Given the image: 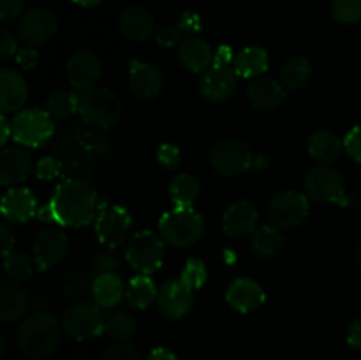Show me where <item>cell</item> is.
<instances>
[{
	"label": "cell",
	"mask_w": 361,
	"mask_h": 360,
	"mask_svg": "<svg viewBox=\"0 0 361 360\" xmlns=\"http://www.w3.org/2000/svg\"><path fill=\"white\" fill-rule=\"evenodd\" d=\"M99 196L88 184L67 179L55 189L51 201L37 212L39 219L56 221L69 228L90 224L99 215Z\"/></svg>",
	"instance_id": "cell-1"
},
{
	"label": "cell",
	"mask_w": 361,
	"mask_h": 360,
	"mask_svg": "<svg viewBox=\"0 0 361 360\" xmlns=\"http://www.w3.org/2000/svg\"><path fill=\"white\" fill-rule=\"evenodd\" d=\"M16 342L27 359H48L60 344V323L51 313L39 311L20 325Z\"/></svg>",
	"instance_id": "cell-2"
},
{
	"label": "cell",
	"mask_w": 361,
	"mask_h": 360,
	"mask_svg": "<svg viewBox=\"0 0 361 360\" xmlns=\"http://www.w3.org/2000/svg\"><path fill=\"white\" fill-rule=\"evenodd\" d=\"M204 219L194 208H173L159 221V235L171 247H190L203 236Z\"/></svg>",
	"instance_id": "cell-3"
},
{
	"label": "cell",
	"mask_w": 361,
	"mask_h": 360,
	"mask_svg": "<svg viewBox=\"0 0 361 360\" xmlns=\"http://www.w3.org/2000/svg\"><path fill=\"white\" fill-rule=\"evenodd\" d=\"M78 113L94 127H111L122 115V101L109 88H90L80 94Z\"/></svg>",
	"instance_id": "cell-4"
},
{
	"label": "cell",
	"mask_w": 361,
	"mask_h": 360,
	"mask_svg": "<svg viewBox=\"0 0 361 360\" xmlns=\"http://www.w3.org/2000/svg\"><path fill=\"white\" fill-rule=\"evenodd\" d=\"M106 318L95 302H76L66 311L62 328L74 341H88L104 334Z\"/></svg>",
	"instance_id": "cell-5"
},
{
	"label": "cell",
	"mask_w": 361,
	"mask_h": 360,
	"mask_svg": "<svg viewBox=\"0 0 361 360\" xmlns=\"http://www.w3.org/2000/svg\"><path fill=\"white\" fill-rule=\"evenodd\" d=\"M13 138L25 147H41L53 136V119L37 108L21 109L13 119Z\"/></svg>",
	"instance_id": "cell-6"
},
{
	"label": "cell",
	"mask_w": 361,
	"mask_h": 360,
	"mask_svg": "<svg viewBox=\"0 0 361 360\" xmlns=\"http://www.w3.org/2000/svg\"><path fill=\"white\" fill-rule=\"evenodd\" d=\"M164 240L147 229L136 233L127 244V261L140 274H152L161 268L162 260H164Z\"/></svg>",
	"instance_id": "cell-7"
},
{
	"label": "cell",
	"mask_w": 361,
	"mask_h": 360,
	"mask_svg": "<svg viewBox=\"0 0 361 360\" xmlns=\"http://www.w3.org/2000/svg\"><path fill=\"white\" fill-rule=\"evenodd\" d=\"M133 228V215L122 205H106L95 219V233L102 246L116 249L129 236Z\"/></svg>",
	"instance_id": "cell-8"
},
{
	"label": "cell",
	"mask_w": 361,
	"mask_h": 360,
	"mask_svg": "<svg viewBox=\"0 0 361 360\" xmlns=\"http://www.w3.org/2000/svg\"><path fill=\"white\" fill-rule=\"evenodd\" d=\"M210 164L219 175L236 176L252 168L254 155L243 141L224 140L215 145L212 150Z\"/></svg>",
	"instance_id": "cell-9"
},
{
	"label": "cell",
	"mask_w": 361,
	"mask_h": 360,
	"mask_svg": "<svg viewBox=\"0 0 361 360\" xmlns=\"http://www.w3.org/2000/svg\"><path fill=\"white\" fill-rule=\"evenodd\" d=\"M268 215L277 228H295L309 215V196L298 191H282L271 198Z\"/></svg>",
	"instance_id": "cell-10"
},
{
	"label": "cell",
	"mask_w": 361,
	"mask_h": 360,
	"mask_svg": "<svg viewBox=\"0 0 361 360\" xmlns=\"http://www.w3.org/2000/svg\"><path fill=\"white\" fill-rule=\"evenodd\" d=\"M305 194L316 201L341 203L345 196L344 179L341 173L328 166H317L310 169L303 180Z\"/></svg>",
	"instance_id": "cell-11"
},
{
	"label": "cell",
	"mask_w": 361,
	"mask_h": 360,
	"mask_svg": "<svg viewBox=\"0 0 361 360\" xmlns=\"http://www.w3.org/2000/svg\"><path fill=\"white\" fill-rule=\"evenodd\" d=\"M59 30L56 16L48 9H30L18 23V35L28 46H41L51 41Z\"/></svg>",
	"instance_id": "cell-12"
},
{
	"label": "cell",
	"mask_w": 361,
	"mask_h": 360,
	"mask_svg": "<svg viewBox=\"0 0 361 360\" xmlns=\"http://www.w3.org/2000/svg\"><path fill=\"white\" fill-rule=\"evenodd\" d=\"M69 253V240L66 233L56 232V229H44L39 233L32 246L34 254V263L37 270H49L66 260Z\"/></svg>",
	"instance_id": "cell-13"
},
{
	"label": "cell",
	"mask_w": 361,
	"mask_h": 360,
	"mask_svg": "<svg viewBox=\"0 0 361 360\" xmlns=\"http://www.w3.org/2000/svg\"><path fill=\"white\" fill-rule=\"evenodd\" d=\"M192 289L182 279H171L159 289L157 307L162 316L169 318V320H180V318L187 316L192 309Z\"/></svg>",
	"instance_id": "cell-14"
},
{
	"label": "cell",
	"mask_w": 361,
	"mask_h": 360,
	"mask_svg": "<svg viewBox=\"0 0 361 360\" xmlns=\"http://www.w3.org/2000/svg\"><path fill=\"white\" fill-rule=\"evenodd\" d=\"M102 64L94 52L81 49L76 52L67 62V80L74 90H90L101 78Z\"/></svg>",
	"instance_id": "cell-15"
},
{
	"label": "cell",
	"mask_w": 361,
	"mask_h": 360,
	"mask_svg": "<svg viewBox=\"0 0 361 360\" xmlns=\"http://www.w3.org/2000/svg\"><path fill=\"white\" fill-rule=\"evenodd\" d=\"M238 74L235 73L233 66H219L214 64L210 69L204 73L201 80L200 90L207 101L210 102H226L233 97L238 85Z\"/></svg>",
	"instance_id": "cell-16"
},
{
	"label": "cell",
	"mask_w": 361,
	"mask_h": 360,
	"mask_svg": "<svg viewBox=\"0 0 361 360\" xmlns=\"http://www.w3.org/2000/svg\"><path fill=\"white\" fill-rule=\"evenodd\" d=\"M162 73L154 64L130 60L129 64V88L133 95L141 101H152L162 90Z\"/></svg>",
	"instance_id": "cell-17"
},
{
	"label": "cell",
	"mask_w": 361,
	"mask_h": 360,
	"mask_svg": "<svg viewBox=\"0 0 361 360\" xmlns=\"http://www.w3.org/2000/svg\"><path fill=\"white\" fill-rule=\"evenodd\" d=\"M267 300L264 289L254 279L238 277L229 284L226 292V302L233 311L240 314H249L259 309Z\"/></svg>",
	"instance_id": "cell-18"
},
{
	"label": "cell",
	"mask_w": 361,
	"mask_h": 360,
	"mask_svg": "<svg viewBox=\"0 0 361 360\" xmlns=\"http://www.w3.org/2000/svg\"><path fill=\"white\" fill-rule=\"evenodd\" d=\"M259 214L257 208L250 201L240 200L235 201L224 212V221L222 228L224 233L231 239H240V236H250L257 228Z\"/></svg>",
	"instance_id": "cell-19"
},
{
	"label": "cell",
	"mask_w": 361,
	"mask_h": 360,
	"mask_svg": "<svg viewBox=\"0 0 361 360\" xmlns=\"http://www.w3.org/2000/svg\"><path fill=\"white\" fill-rule=\"evenodd\" d=\"M247 99L261 112H271L286 101V87L274 78H257L247 87Z\"/></svg>",
	"instance_id": "cell-20"
},
{
	"label": "cell",
	"mask_w": 361,
	"mask_h": 360,
	"mask_svg": "<svg viewBox=\"0 0 361 360\" xmlns=\"http://www.w3.org/2000/svg\"><path fill=\"white\" fill-rule=\"evenodd\" d=\"M32 172V157L27 150L18 147L4 148L0 154V184L14 186L28 179Z\"/></svg>",
	"instance_id": "cell-21"
},
{
	"label": "cell",
	"mask_w": 361,
	"mask_h": 360,
	"mask_svg": "<svg viewBox=\"0 0 361 360\" xmlns=\"http://www.w3.org/2000/svg\"><path fill=\"white\" fill-rule=\"evenodd\" d=\"M120 32L130 41H147L155 32V20L150 11L141 6H130L120 13Z\"/></svg>",
	"instance_id": "cell-22"
},
{
	"label": "cell",
	"mask_w": 361,
	"mask_h": 360,
	"mask_svg": "<svg viewBox=\"0 0 361 360\" xmlns=\"http://www.w3.org/2000/svg\"><path fill=\"white\" fill-rule=\"evenodd\" d=\"M37 200L34 193L25 187L11 189L2 198L4 219L9 222H27L37 214Z\"/></svg>",
	"instance_id": "cell-23"
},
{
	"label": "cell",
	"mask_w": 361,
	"mask_h": 360,
	"mask_svg": "<svg viewBox=\"0 0 361 360\" xmlns=\"http://www.w3.org/2000/svg\"><path fill=\"white\" fill-rule=\"evenodd\" d=\"M27 81L18 71L4 69L0 73V109L4 115L18 112L27 101Z\"/></svg>",
	"instance_id": "cell-24"
},
{
	"label": "cell",
	"mask_w": 361,
	"mask_h": 360,
	"mask_svg": "<svg viewBox=\"0 0 361 360\" xmlns=\"http://www.w3.org/2000/svg\"><path fill=\"white\" fill-rule=\"evenodd\" d=\"M28 311V295L16 281H4L0 284V320L4 323L20 321Z\"/></svg>",
	"instance_id": "cell-25"
},
{
	"label": "cell",
	"mask_w": 361,
	"mask_h": 360,
	"mask_svg": "<svg viewBox=\"0 0 361 360\" xmlns=\"http://www.w3.org/2000/svg\"><path fill=\"white\" fill-rule=\"evenodd\" d=\"M214 56L215 53L212 52L210 44L204 39L197 37V35H190V37L183 39L178 46L180 62L190 73H203V71H208L210 64L214 62Z\"/></svg>",
	"instance_id": "cell-26"
},
{
	"label": "cell",
	"mask_w": 361,
	"mask_h": 360,
	"mask_svg": "<svg viewBox=\"0 0 361 360\" xmlns=\"http://www.w3.org/2000/svg\"><path fill=\"white\" fill-rule=\"evenodd\" d=\"M92 296L94 302L101 307H115L126 295V286L116 272L99 274L92 281Z\"/></svg>",
	"instance_id": "cell-27"
},
{
	"label": "cell",
	"mask_w": 361,
	"mask_h": 360,
	"mask_svg": "<svg viewBox=\"0 0 361 360\" xmlns=\"http://www.w3.org/2000/svg\"><path fill=\"white\" fill-rule=\"evenodd\" d=\"M268 64H270L268 53L263 48H259V46H247V48L235 53L233 69L242 78H256L267 73Z\"/></svg>",
	"instance_id": "cell-28"
},
{
	"label": "cell",
	"mask_w": 361,
	"mask_h": 360,
	"mask_svg": "<svg viewBox=\"0 0 361 360\" xmlns=\"http://www.w3.org/2000/svg\"><path fill=\"white\" fill-rule=\"evenodd\" d=\"M342 143L337 134L330 131H316L309 138V154L321 164H330L341 155Z\"/></svg>",
	"instance_id": "cell-29"
},
{
	"label": "cell",
	"mask_w": 361,
	"mask_h": 360,
	"mask_svg": "<svg viewBox=\"0 0 361 360\" xmlns=\"http://www.w3.org/2000/svg\"><path fill=\"white\" fill-rule=\"evenodd\" d=\"M201 186L197 182L196 176L189 175V173H180L169 184V196L175 207L180 208H192L200 198Z\"/></svg>",
	"instance_id": "cell-30"
},
{
	"label": "cell",
	"mask_w": 361,
	"mask_h": 360,
	"mask_svg": "<svg viewBox=\"0 0 361 360\" xmlns=\"http://www.w3.org/2000/svg\"><path fill=\"white\" fill-rule=\"evenodd\" d=\"M250 249L261 260H270L279 253L282 246V235L277 226H259L256 232L249 236Z\"/></svg>",
	"instance_id": "cell-31"
},
{
	"label": "cell",
	"mask_w": 361,
	"mask_h": 360,
	"mask_svg": "<svg viewBox=\"0 0 361 360\" xmlns=\"http://www.w3.org/2000/svg\"><path fill=\"white\" fill-rule=\"evenodd\" d=\"M157 295L159 292L157 288H155L154 281H152L148 275H143V274L130 279L126 289L127 304H129L130 307H134V309H141V311L148 309V307L155 302Z\"/></svg>",
	"instance_id": "cell-32"
},
{
	"label": "cell",
	"mask_w": 361,
	"mask_h": 360,
	"mask_svg": "<svg viewBox=\"0 0 361 360\" xmlns=\"http://www.w3.org/2000/svg\"><path fill=\"white\" fill-rule=\"evenodd\" d=\"M312 74V66L305 56H293L284 64L281 73L282 85L289 90H300L307 85Z\"/></svg>",
	"instance_id": "cell-33"
},
{
	"label": "cell",
	"mask_w": 361,
	"mask_h": 360,
	"mask_svg": "<svg viewBox=\"0 0 361 360\" xmlns=\"http://www.w3.org/2000/svg\"><path fill=\"white\" fill-rule=\"evenodd\" d=\"M80 108V95L69 90L53 92L46 101V112L53 120L69 119Z\"/></svg>",
	"instance_id": "cell-34"
},
{
	"label": "cell",
	"mask_w": 361,
	"mask_h": 360,
	"mask_svg": "<svg viewBox=\"0 0 361 360\" xmlns=\"http://www.w3.org/2000/svg\"><path fill=\"white\" fill-rule=\"evenodd\" d=\"M137 330V321L133 314L129 313H113L111 316L106 318L104 334L115 341H127L133 337Z\"/></svg>",
	"instance_id": "cell-35"
},
{
	"label": "cell",
	"mask_w": 361,
	"mask_h": 360,
	"mask_svg": "<svg viewBox=\"0 0 361 360\" xmlns=\"http://www.w3.org/2000/svg\"><path fill=\"white\" fill-rule=\"evenodd\" d=\"M34 260L25 253H9L4 256V268L13 281H25L34 272Z\"/></svg>",
	"instance_id": "cell-36"
},
{
	"label": "cell",
	"mask_w": 361,
	"mask_h": 360,
	"mask_svg": "<svg viewBox=\"0 0 361 360\" xmlns=\"http://www.w3.org/2000/svg\"><path fill=\"white\" fill-rule=\"evenodd\" d=\"M331 16L342 25H353L361 20V0H334Z\"/></svg>",
	"instance_id": "cell-37"
},
{
	"label": "cell",
	"mask_w": 361,
	"mask_h": 360,
	"mask_svg": "<svg viewBox=\"0 0 361 360\" xmlns=\"http://www.w3.org/2000/svg\"><path fill=\"white\" fill-rule=\"evenodd\" d=\"M207 277H208L207 267H204L203 261L197 260V258H190V260H187L185 267H183L182 270V275H180V279H182V281L185 282L192 292L194 289H200L201 286L207 282Z\"/></svg>",
	"instance_id": "cell-38"
},
{
	"label": "cell",
	"mask_w": 361,
	"mask_h": 360,
	"mask_svg": "<svg viewBox=\"0 0 361 360\" xmlns=\"http://www.w3.org/2000/svg\"><path fill=\"white\" fill-rule=\"evenodd\" d=\"M101 360H141V355L133 344L120 342V344H115L106 349Z\"/></svg>",
	"instance_id": "cell-39"
},
{
	"label": "cell",
	"mask_w": 361,
	"mask_h": 360,
	"mask_svg": "<svg viewBox=\"0 0 361 360\" xmlns=\"http://www.w3.org/2000/svg\"><path fill=\"white\" fill-rule=\"evenodd\" d=\"M180 159H182V155H180V148L175 147V145L164 143L159 147L157 161H159V164L164 166V168H168V169L178 168Z\"/></svg>",
	"instance_id": "cell-40"
},
{
	"label": "cell",
	"mask_w": 361,
	"mask_h": 360,
	"mask_svg": "<svg viewBox=\"0 0 361 360\" xmlns=\"http://www.w3.org/2000/svg\"><path fill=\"white\" fill-rule=\"evenodd\" d=\"M180 37H182V30H180V27H173V25H162L155 32V39L164 48H171V46L178 44Z\"/></svg>",
	"instance_id": "cell-41"
},
{
	"label": "cell",
	"mask_w": 361,
	"mask_h": 360,
	"mask_svg": "<svg viewBox=\"0 0 361 360\" xmlns=\"http://www.w3.org/2000/svg\"><path fill=\"white\" fill-rule=\"evenodd\" d=\"M35 175L41 180H53L60 175V162L53 157L39 159L37 166H35Z\"/></svg>",
	"instance_id": "cell-42"
},
{
	"label": "cell",
	"mask_w": 361,
	"mask_h": 360,
	"mask_svg": "<svg viewBox=\"0 0 361 360\" xmlns=\"http://www.w3.org/2000/svg\"><path fill=\"white\" fill-rule=\"evenodd\" d=\"M344 148L349 154V157L355 159L356 162H361V126L353 127L344 140Z\"/></svg>",
	"instance_id": "cell-43"
},
{
	"label": "cell",
	"mask_w": 361,
	"mask_h": 360,
	"mask_svg": "<svg viewBox=\"0 0 361 360\" xmlns=\"http://www.w3.org/2000/svg\"><path fill=\"white\" fill-rule=\"evenodd\" d=\"M88 288V275L87 274H73L69 275V277L66 279V282H63V292H66V295H81V293L85 292V289Z\"/></svg>",
	"instance_id": "cell-44"
},
{
	"label": "cell",
	"mask_w": 361,
	"mask_h": 360,
	"mask_svg": "<svg viewBox=\"0 0 361 360\" xmlns=\"http://www.w3.org/2000/svg\"><path fill=\"white\" fill-rule=\"evenodd\" d=\"M16 62H18V66L23 67V69H27V71L34 69L39 62V52L35 49V46L25 44L23 48L18 49Z\"/></svg>",
	"instance_id": "cell-45"
},
{
	"label": "cell",
	"mask_w": 361,
	"mask_h": 360,
	"mask_svg": "<svg viewBox=\"0 0 361 360\" xmlns=\"http://www.w3.org/2000/svg\"><path fill=\"white\" fill-rule=\"evenodd\" d=\"M23 11V0H0V20L14 21Z\"/></svg>",
	"instance_id": "cell-46"
},
{
	"label": "cell",
	"mask_w": 361,
	"mask_h": 360,
	"mask_svg": "<svg viewBox=\"0 0 361 360\" xmlns=\"http://www.w3.org/2000/svg\"><path fill=\"white\" fill-rule=\"evenodd\" d=\"M18 53V42L14 35L7 28L0 30V59L6 60L9 56H14Z\"/></svg>",
	"instance_id": "cell-47"
},
{
	"label": "cell",
	"mask_w": 361,
	"mask_h": 360,
	"mask_svg": "<svg viewBox=\"0 0 361 360\" xmlns=\"http://www.w3.org/2000/svg\"><path fill=\"white\" fill-rule=\"evenodd\" d=\"M94 268L99 272V274H109V272L118 270V260H116L115 254H99V258L95 260Z\"/></svg>",
	"instance_id": "cell-48"
},
{
	"label": "cell",
	"mask_w": 361,
	"mask_h": 360,
	"mask_svg": "<svg viewBox=\"0 0 361 360\" xmlns=\"http://www.w3.org/2000/svg\"><path fill=\"white\" fill-rule=\"evenodd\" d=\"M180 30L182 32H200L201 30V18L196 13H183L180 16Z\"/></svg>",
	"instance_id": "cell-49"
},
{
	"label": "cell",
	"mask_w": 361,
	"mask_h": 360,
	"mask_svg": "<svg viewBox=\"0 0 361 360\" xmlns=\"http://www.w3.org/2000/svg\"><path fill=\"white\" fill-rule=\"evenodd\" d=\"M348 342L349 346H353V348L360 349L361 352V318H358L356 321H353L351 327H349Z\"/></svg>",
	"instance_id": "cell-50"
},
{
	"label": "cell",
	"mask_w": 361,
	"mask_h": 360,
	"mask_svg": "<svg viewBox=\"0 0 361 360\" xmlns=\"http://www.w3.org/2000/svg\"><path fill=\"white\" fill-rule=\"evenodd\" d=\"M0 240H2V254L7 256L9 253H13V247H14V236L11 233V229L7 228L6 222H2L0 226Z\"/></svg>",
	"instance_id": "cell-51"
},
{
	"label": "cell",
	"mask_w": 361,
	"mask_h": 360,
	"mask_svg": "<svg viewBox=\"0 0 361 360\" xmlns=\"http://www.w3.org/2000/svg\"><path fill=\"white\" fill-rule=\"evenodd\" d=\"M233 60H235V55H233L229 46H221V48L215 52L214 64H219V66H233Z\"/></svg>",
	"instance_id": "cell-52"
},
{
	"label": "cell",
	"mask_w": 361,
	"mask_h": 360,
	"mask_svg": "<svg viewBox=\"0 0 361 360\" xmlns=\"http://www.w3.org/2000/svg\"><path fill=\"white\" fill-rule=\"evenodd\" d=\"M145 360H178V356L168 348H155L148 353V356Z\"/></svg>",
	"instance_id": "cell-53"
},
{
	"label": "cell",
	"mask_w": 361,
	"mask_h": 360,
	"mask_svg": "<svg viewBox=\"0 0 361 360\" xmlns=\"http://www.w3.org/2000/svg\"><path fill=\"white\" fill-rule=\"evenodd\" d=\"M0 127H2V136H0V143L4 145L7 140H9L11 134H13V124L7 120V115H4V113H2V116H0Z\"/></svg>",
	"instance_id": "cell-54"
},
{
	"label": "cell",
	"mask_w": 361,
	"mask_h": 360,
	"mask_svg": "<svg viewBox=\"0 0 361 360\" xmlns=\"http://www.w3.org/2000/svg\"><path fill=\"white\" fill-rule=\"evenodd\" d=\"M73 2L78 4V6H81V7H95V6H99L102 0H73Z\"/></svg>",
	"instance_id": "cell-55"
},
{
	"label": "cell",
	"mask_w": 361,
	"mask_h": 360,
	"mask_svg": "<svg viewBox=\"0 0 361 360\" xmlns=\"http://www.w3.org/2000/svg\"><path fill=\"white\" fill-rule=\"evenodd\" d=\"M358 261H360V265H361V244H360V247H358Z\"/></svg>",
	"instance_id": "cell-56"
}]
</instances>
